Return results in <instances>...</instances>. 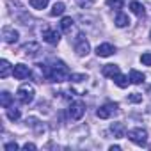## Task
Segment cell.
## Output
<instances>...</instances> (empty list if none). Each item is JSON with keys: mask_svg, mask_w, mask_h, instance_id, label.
Masks as SVG:
<instances>
[{"mask_svg": "<svg viewBox=\"0 0 151 151\" xmlns=\"http://www.w3.org/2000/svg\"><path fill=\"white\" fill-rule=\"evenodd\" d=\"M116 27H119V29H123V27H126L128 23H130V20H128V16L126 14H123V13H117V16H116Z\"/></svg>", "mask_w": 151, "mask_h": 151, "instance_id": "obj_20", "label": "cell"}, {"mask_svg": "<svg viewBox=\"0 0 151 151\" xmlns=\"http://www.w3.org/2000/svg\"><path fill=\"white\" fill-rule=\"evenodd\" d=\"M130 9H132V13L137 14L139 18H144V16H146V9H144V6H142L140 2H132V4H130Z\"/></svg>", "mask_w": 151, "mask_h": 151, "instance_id": "obj_14", "label": "cell"}, {"mask_svg": "<svg viewBox=\"0 0 151 151\" xmlns=\"http://www.w3.org/2000/svg\"><path fill=\"white\" fill-rule=\"evenodd\" d=\"M144 78H146V77H144L140 71H137V69H132V71H130V80H132V84H142Z\"/></svg>", "mask_w": 151, "mask_h": 151, "instance_id": "obj_18", "label": "cell"}, {"mask_svg": "<svg viewBox=\"0 0 151 151\" xmlns=\"http://www.w3.org/2000/svg\"><path fill=\"white\" fill-rule=\"evenodd\" d=\"M0 105H2L4 109H7L9 105H13V96L7 91H4L2 94H0Z\"/></svg>", "mask_w": 151, "mask_h": 151, "instance_id": "obj_19", "label": "cell"}, {"mask_svg": "<svg viewBox=\"0 0 151 151\" xmlns=\"http://www.w3.org/2000/svg\"><path fill=\"white\" fill-rule=\"evenodd\" d=\"M20 116H22V112H20L18 107H14V105H9V107H7V117H9L11 121H18Z\"/></svg>", "mask_w": 151, "mask_h": 151, "instance_id": "obj_17", "label": "cell"}, {"mask_svg": "<svg viewBox=\"0 0 151 151\" xmlns=\"http://www.w3.org/2000/svg\"><path fill=\"white\" fill-rule=\"evenodd\" d=\"M128 101H130V103H140V101H142V94L133 93V94H130V96H128Z\"/></svg>", "mask_w": 151, "mask_h": 151, "instance_id": "obj_28", "label": "cell"}, {"mask_svg": "<svg viewBox=\"0 0 151 151\" xmlns=\"http://www.w3.org/2000/svg\"><path fill=\"white\" fill-rule=\"evenodd\" d=\"M89 50H91V46H89L87 39H84L82 36H78V39L75 41V52H77V55L78 57H86L89 53Z\"/></svg>", "mask_w": 151, "mask_h": 151, "instance_id": "obj_6", "label": "cell"}, {"mask_svg": "<svg viewBox=\"0 0 151 151\" xmlns=\"http://www.w3.org/2000/svg\"><path fill=\"white\" fill-rule=\"evenodd\" d=\"M18 37H20V34H18V30H14V27H4L2 29V39L6 43L13 45L18 41Z\"/></svg>", "mask_w": 151, "mask_h": 151, "instance_id": "obj_8", "label": "cell"}, {"mask_svg": "<svg viewBox=\"0 0 151 151\" xmlns=\"http://www.w3.org/2000/svg\"><path fill=\"white\" fill-rule=\"evenodd\" d=\"M69 80L71 82H75V84H78V82H86L87 80V75H69Z\"/></svg>", "mask_w": 151, "mask_h": 151, "instance_id": "obj_24", "label": "cell"}, {"mask_svg": "<svg viewBox=\"0 0 151 151\" xmlns=\"http://www.w3.org/2000/svg\"><path fill=\"white\" fill-rule=\"evenodd\" d=\"M123 4H124V0H107V6L112 9H121Z\"/></svg>", "mask_w": 151, "mask_h": 151, "instance_id": "obj_25", "label": "cell"}, {"mask_svg": "<svg viewBox=\"0 0 151 151\" xmlns=\"http://www.w3.org/2000/svg\"><path fill=\"white\" fill-rule=\"evenodd\" d=\"M110 132L114 133V137H124V132H126V128H124V124L123 123H112L110 124Z\"/></svg>", "mask_w": 151, "mask_h": 151, "instance_id": "obj_13", "label": "cell"}, {"mask_svg": "<svg viewBox=\"0 0 151 151\" xmlns=\"http://www.w3.org/2000/svg\"><path fill=\"white\" fill-rule=\"evenodd\" d=\"M71 29H73V20H71L69 16L62 18V22H60V30H62V32H71Z\"/></svg>", "mask_w": 151, "mask_h": 151, "instance_id": "obj_22", "label": "cell"}, {"mask_svg": "<svg viewBox=\"0 0 151 151\" xmlns=\"http://www.w3.org/2000/svg\"><path fill=\"white\" fill-rule=\"evenodd\" d=\"M13 77H14L16 80H25V78H29V77H30L29 66H25V64H16V66L13 68Z\"/></svg>", "mask_w": 151, "mask_h": 151, "instance_id": "obj_7", "label": "cell"}, {"mask_svg": "<svg viewBox=\"0 0 151 151\" xmlns=\"http://www.w3.org/2000/svg\"><path fill=\"white\" fill-rule=\"evenodd\" d=\"M101 73H103V77L114 78L116 75H119L121 71H119V66H116V64H105V66H103V69H101Z\"/></svg>", "mask_w": 151, "mask_h": 151, "instance_id": "obj_11", "label": "cell"}, {"mask_svg": "<svg viewBox=\"0 0 151 151\" xmlns=\"http://www.w3.org/2000/svg\"><path fill=\"white\" fill-rule=\"evenodd\" d=\"M43 41L45 43H48V45H59V41H60V34L57 32V30H45L43 32Z\"/></svg>", "mask_w": 151, "mask_h": 151, "instance_id": "obj_9", "label": "cell"}, {"mask_svg": "<svg viewBox=\"0 0 151 151\" xmlns=\"http://www.w3.org/2000/svg\"><path fill=\"white\" fill-rule=\"evenodd\" d=\"M9 73H11V64L6 59H2L0 60V78H7Z\"/></svg>", "mask_w": 151, "mask_h": 151, "instance_id": "obj_16", "label": "cell"}, {"mask_svg": "<svg viewBox=\"0 0 151 151\" xmlns=\"http://www.w3.org/2000/svg\"><path fill=\"white\" fill-rule=\"evenodd\" d=\"M30 6L34 9H45L48 6V0H30Z\"/></svg>", "mask_w": 151, "mask_h": 151, "instance_id": "obj_23", "label": "cell"}, {"mask_svg": "<svg viewBox=\"0 0 151 151\" xmlns=\"http://www.w3.org/2000/svg\"><path fill=\"white\" fill-rule=\"evenodd\" d=\"M20 146L16 144V142H9V144H6L4 146V149H7V151H13V149H18Z\"/></svg>", "mask_w": 151, "mask_h": 151, "instance_id": "obj_29", "label": "cell"}, {"mask_svg": "<svg viewBox=\"0 0 151 151\" xmlns=\"http://www.w3.org/2000/svg\"><path fill=\"white\" fill-rule=\"evenodd\" d=\"M140 62H142L144 66H151V52L142 53V55H140Z\"/></svg>", "mask_w": 151, "mask_h": 151, "instance_id": "obj_27", "label": "cell"}, {"mask_svg": "<svg viewBox=\"0 0 151 151\" xmlns=\"http://www.w3.org/2000/svg\"><path fill=\"white\" fill-rule=\"evenodd\" d=\"M75 2H77L82 9H89V7L94 4V0H75Z\"/></svg>", "mask_w": 151, "mask_h": 151, "instance_id": "obj_26", "label": "cell"}, {"mask_svg": "<svg viewBox=\"0 0 151 151\" xmlns=\"http://www.w3.org/2000/svg\"><path fill=\"white\" fill-rule=\"evenodd\" d=\"M37 146L36 144H32V142H27V144H23V149H36Z\"/></svg>", "mask_w": 151, "mask_h": 151, "instance_id": "obj_30", "label": "cell"}, {"mask_svg": "<svg viewBox=\"0 0 151 151\" xmlns=\"http://www.w3.org/2000/svg\"><path fill=\"white\" fill-rule=\"evenodd\" d=\"M69 117L73 119V121H78V119H82V116L86 114V105L82 103V101H73L71 105H69Z\"/></svg>", "mask_w": 151, "mask_h": 151, "instance_id": "obj_4", "label": "cell"}, {"mask_svg": "<svg viewBox=\"0 0 151 151\" xmlns=\"http://www.w3.org/2000/svg\"><path fill=\"white\" fill-rule=\"evenodd\" d=\"M128 139L137 146H146L147 144V132L144 128H133L128 132Z\"/></svg>", "mask_w": 151, "mask_h": 151, "instance_id": "obj_3", "label": "cell"}, {"mask_svg": "<svg viewBox=\"0 0 151 151\" xmlns=\"http://www.w3.org/2000/svg\"><path fill=\"white\" fill-rule=\"evenodd\" d=\"M41 69H43V75L50 82H64V80L69 78V69L60 60H55L52 66H43L41 64Z\"/></svg>", "mask_w": 151, "mask_h": 151, "instance_id": "obj_1", "label": "cell"}, {"mask_svg": "<svg viewBox=\"0 0 151 151\" xmlns=\"http://www.w3.org/2000/svg\"><path fill=\"white\" fill-rule=\"evenodd\" d=\"M114 52H116V50H114V46H112L110 43L98 45V48H96V55H98V57H110Z\"/></svg>", "mask_w": 151, "mask_h": 151, "instance_id": "obj_10", "label": "cell"}, {"mask_svg": "<svg viewBox=\"0 0 151 151\" xmlns=\"http://www.w3.org/2000/svg\"><path fill=\"white\" fill-rule=\"evenodd\" d=\"M149 37H151V34H149Z\"/></svg>", "mask_w": 151, "mask_h": 151, "instance_id": "obj_32", "label": "cell"}, {"mask_svg": "<svg viewBox=\"0 0 151 151\" xmlns=\"http://www.w3.org/2000/svg\"><path fill=\"white\" fill-rule=\"evenodd\" d=\"M116 110H117V103H105L96 110V116L100 119H109L116 114Z\"/></svg>", "mask_w": 151, "mask_h": 151, "instance_id": "obj_5", "label": "cell"}, {"mask_svg": "<svg viewBox=\"0 0 151 151\" xmlns=\"http://www.w3.org/2000/svg\"><path fill=\"white\" fill-rule=\"evenodd\" d=\"M34 94H36V93H34V87L29 86V84L20 86V89L16 91V98H18V101L23 103V105L32 103V101H34Z\"/></svg>", "mask_w": 151, "mask_h": 151, "instance_id": "obj_2", "label": "cell"}, {"mask_svg": "<svg viewBox=\"0 0 151 151\" xmlns=\"http://www.w3.org/2000/svg\"><path fill=\"white\" fill-rule=\"evenodd\" d=\"M22 50H23V53H25V55L34 57L41 48H39V45H37V43H27V45H23V48H22Z\"/></svg>", "mask_w": 151, "mask_h": 151, "instance_id": "obj_12", "label": "cell"}, {"mask_svg": "<svg viewBox=\"0 0 151 151\" xmlns=\"http://www.w3.org/2000/svg\"><path fill=\"white\" fill-rule=\"evenodd\" d=\"M117 149H121L119 146H110V151H117Z\"/></svg>", "mask_w": 151, "mask_h": 151, "instance_id": "obj_31", "label": "cell"}, {"mask_svg": "<svg viewBox=\"0 0 151 151\" xmlns=\"http://www.w3.org/2000/svg\"><path fill=\"white\" fill-rule=\"evenodd\" d=\"M64 11H66V6H64L62 2H55L53 7H52V11H50V14H52V16H60Z\"/></svg>", "mask_w": 151, "mask_h": 151, "instance_id": "obj_21", "label": "cell"}, {"mask_svg": "<svg viewBox=\"0 0 151 151\" xmlns=\"http://www.w3.org/2000/svg\"><path fill=\"white\" fill-rule=\"evenodd\" d=\"M114 80V84L117 86V87H121V89H124V87H128V84L132 82V80H128V77H124V75H116V77L112 78Z\"/></svg>", "mask_w": 151, "mask_h": 151, "instance_id": "obj_15", "label": "cell"}]
</instances>
